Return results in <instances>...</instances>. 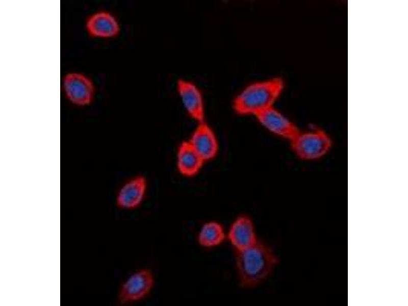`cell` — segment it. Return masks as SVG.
Segmentation results:
<instances>
[{
	"instance_id": "cell-1",
	"label": "cell",
	"mask_w": 408,
	"mask_h": 306,
	"mask_svg": "<svg viewBox=\"0 0 408 306\" xmlns=\"http://www.w3.org/2000/svg\"><path fill=\"white\" fill-rule=\"evenodd\" d=\"M238 283L241 288H254L267 279L280 260L267 244L259 240L244 249L235 250Z\"/></svg>"
},
{
	"instance_id": "cell-2",
	"label": "cell",
	"mask_w": 408,
	"mask_h": 306,
	"mask_svg": "<svg viewBox=\"0 0 408 306\" xmlns=\"http://www.w3.org/2000/svg\"><path fill=\"white\" fill-rule=\"evenodd\" d=\"M285 87L284 80L275 76L246 86L234 98L232 108L240 116H255L274 106Z\"/></svg>"
},
{
	"instance_id": "cell-3",
	"label": "cell",
	"mask_w": 408,
	"mask_h": 306,
	"mask_svg": "<svg viewBox=\"0 0 408 306\" xmlns=\"http://www.w3.org/2000/svg\"><path fill=\"white\" fill-rule=\"evenodd\" d=\"M289 143L295 156L304 161H315L323 158L333 146L330 135L318 128L307 131L300 130Z\"/></svg>"
},
{
	"instance_id": "cell-4",
	"label": "cell",
	"mask_w": 408,
	"mask_h": 306,
	"mask_svg": "<svg viewBox=\"0 0 408 306\" xmlns=\"http://www.w3.org/2000/svg\"><path fill=\"white\" fill-rule=\"evenodd\" d=\"M155 277L147 268L139 269L122 284L117 295V302L125 305L139 301L146 297L155 286Z\"/></svg>"
},
{
	"instance_id": "cell-5",
	"label": "cell",
	"mask_w": 408,
	"mask_h": 306,
	"mask_svg": "<svg viewBox=\"0 0 408 306\" xmlns=\"http://www.w3.org/2000/svg\"><path fill=\"white\" fill-rule=\"evenodd\" d=\"M67 99L78 107L90 105L94 100L95 90L92 81L82 73L70 72L63 80Z\"/></svg>"
},
{
	"instance_id": "cell-6",
	"label": "cell",
	"mask_w": 408,
	"mask_h": 306,
	"mask_svg": "<svg viewBox=\"0 0 408 306\" xmlns=\"http://www.w3.org/2000/svg\"><path fill=\"white\" fill-rule=\"evenodd\" d=\"M176 88L189 117L197 123L206 121L204 99L199 87L191 81L180 78L176 81Z\"/></svg>"
},
{
	"instance_id": "cell-7",
	"label": "cell",
	"mask_w": 408,
	"mask_h": 306,
	"mask_svg": "<svg viewBox=\"0 0 408 306\" xmlns=\"http://www.w3.org/2000/svg\"><path fill=\"white\" fill-rule=\"evenodd\" d=\"M254 117L268 131L289 142L300 130L295 123L274 106L261 112Z\"/></svg>"
},
{
	"instance_id": "cell-8",
	"label": "cell",
	"mask_w": 408,
	"mask_h": 306,
	"mask_svg": "<svg viewBox=\"0 0 408 306\" xmlns=\"http://www.w3.org/2000/svg\"><path fill=\"white\" fill-rule=\"evenodd\" d=\"M235 250L248 248L255 244L258 238L254 222L246 214L238 215L232 222L226 235Z\"/></svg>"
},
{
	"instance_id": "cell-9",
	"label": "cell",
	"mask_w": 408,
	"mask_h": 306,
	"mask_svg": "<svg viewBox=\"0 0 408 306\" xmlns=\"http://www.w3.org/2000/svg\"><path fill=\"white\" fill-rule=\"evenodd\" d=\"M147 182L145 176L137 175L124 183L115 197L116 207L122 210H133L139 207L145 197Z\"/></svg>"
},
{
	"instance_id": "cell-10",
	"label": "cell",
	"mask_w": 408,
	"mask_h": 306,
	"mask_svg": "<svg viewBox=\"0 0 408 306\" xmlns=\"http://www.w3.org/2000/svg\"><path fill=\"white\" fill-rule=\"evenodd\" d=\"M188 141L205 163L214 159L218 154V138L206 121L197 123Z\"/></svg>"
},
{
	"instance_id": "cell-11",
	"label": "cell",
	"mask_w": 408,
	"mask_h": 306,
	"mask_svg": "<svg viewBox=\"0 0 408 306\" xmlns=\"http://www.w3.org/2000/svg\"><path fill=\"white\" fill-rule=\"evenodd\" d=\"M86 29L90 35L102 38H115L120 32V26L110 12L100 11L91 15L87 20Z\"/></svg>"
},
{
	"instance_id": "cell-12",
	"label": "cell",
	"mask_w": 408,
	"mask_h": 306,
	"mask_svg": "<svg viewBox=\"0 0 408 306\" xmlns=\"http://www.w3.org/2000/svg\"><path fill=\"white\" fill-rule=\"evenodd\" d=\"M205 161L188 140L182 141L178 145L176 156V164L178 172L186 177L196 175L202 168Z\"/></svg>"
},
{
	"instance_id": "cell-13",
	"label": "cell",
	"mask_w": 408,
	"mask_h": 306,
	"mask_svg": "<svg viewBox=\"0 0 408 306\" xmlns=\"http://www.w3.org/2000/svg\"><path fill=\"white\" fill-rule=\"evenodd\" d=\"M226 238L223 225L215 220L204 223L200 227L197 237L199 245L205 248H213L222 244Z\"/></svg>"
}]
</instances>
